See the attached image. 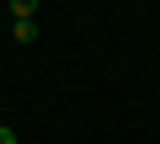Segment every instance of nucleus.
Wrapping results in <instances>:
<instances>
[{
	"label": "nucleus",
	"instance_id": "nucleus-1",
	"mask_svg": "<svg viewBox=\"0 0 160 144\" xmlns=\"http://www.w3.org/2000/svg\"><path fill=\"white\" fill-rule=\"evenodd\" d=\"M11 37H16V43H38V22H16Z\"/></svg>",
	"mask_w": 160,
	"mask_h": 144
},
{
	"label": "nucleus",
	"instance_id": "nucleus-2",
	"mask_svg": "<svg viewBox=\"0 0 160 144\" xmlns=\"http://www.w3.org/2000/svg\"><path fill=\"white\" fill-rule=\"evenodd\" d=\"M11 11H16V22H32V11H38V0H11Z\"/></svg>",
	"mask_w": 160,
	"mask_h": 144
},
{
	"label": "nucleus",
	"instance_id": "nucleus-3",
	"mask_svg": "<svg viewBox=\"0 0 160 144\" xmlns=\"http://www.w3.org/2000/svg\"><path fill=\"white\" fill-rule=\"evenodd\" d=\"M0 144H16V128H0Z\"/></svg>",
	"mask_w": 160,
	"mask_h": 144
}]
</instances>
